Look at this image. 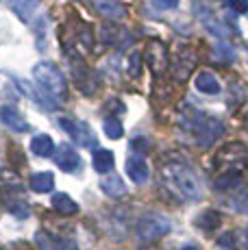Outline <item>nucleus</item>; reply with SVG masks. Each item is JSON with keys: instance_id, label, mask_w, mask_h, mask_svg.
Masks as SVG:
<instances>
[{"instance_id": "1", "label": "nucleus", "mask_w": 248, "mask_h": 250, "mask_svg": "<svg viewBox=\"0 0 248 250\" xmlns=\"http://www.w3.org/2000/svg\"><path fill=\"white\" fill-rule=\"evenodd\" d=\"M164 181L170 185V189H174L176 194H181L187 200H198L203 196V183H200L198 174L181 161L168 163L164 167Z\"/></svg>"}, {"instance_id": "2", "label": "nucleus", "mask_w": 248, "mask_h": 250, "mask_svg": "<svg viewBox=\"0 0 248 250\" xmlns=\"http://www.w3.org/2000/svg\"><path fill=\"white\" fill-rule=\"evenodd\" d=\"M33 76H35V81H37V87L44 89L46 94L52 96L55 100L63 103V98H65V76L55 63H50V61H40V63L33 68Z\"/></svg>"}, {"instance_id": "3", "label": "nucleus", "mask_w": 248, "mask_h": 250, "mask_svg": "<svg viewBox=\"0 0 248 250\" xmlns=\"http://www.w3.org/2000/svg\"><path fill=\"white\" fill-rule=\"evenodd\" d=\"M218 166L222 174H240L248 163V150L242 142H231L218 152Z\"/></svg>"}, {"instance_id": "4", "label": "nucleus", "mask_w": 248, "mask_h": 250, "mask_svg": "<svg viewBox=\"0 0 248 250\" xmlns=\"http://www.w3.org/2000/svg\"><path fill=\"white\" fill-rule=\"evenodd\" d=\"M168 233H170V220L161 213H146L137 222V237L146 244L157 242V239H161Z\"/></svg>"}, {"instance_id": "5", "label": "nucleus", "mask_w": 248, "mask_h": 250, "mask_svg": "<svg viewBox=\"0 0 248 250\" xmlns=\"http://www.w3.org/2000/svg\"><path fill=\"white\" fill-rule=\"evenodd\" d=\"M59 126L72 137V142H76L79 146L83 148H94L98 142L96 133L92 131L87 122H81V120H74V118H61L59 120Z\"/></svg>"}, {"instance_id": "6", "label": "nucleus", "mask_w": 248, "mask_h": 250, "mask_svg": "<svg viewBox=\"0 0 248 250\" xmlns=\"http://www.w3.org/2000/svg\"><path fill=\"white\" fill-rule=\"evenodd\" d=\"M70 70H72V79H74L76 87L83 91L85 96L96 94V89L100 87V83H98L96 72L89 68V65H85L81 59H74V57H72V59H70Z\"/></svg>"}, {"instance_id": "7", "label": "nucleus", "mask_w": 248, "mask_h": 250, "mask_svg": "<svg viewBox=\"0 0 248 250\" xmlns=\"http://www.w3.org/2000/svg\"><path fill=\"white\" fill-rule=\"evenodd\" d=\"M146 65H148L155 76H164L168 72L170 61H168V48H165L164 42L152 40L146 46Z\"/></svg>"}, {"instance_id": "8", "label": "nucleus", "mask_w": 248, "mask_h": 250, "mask_svg": "<svg viewBox=\"0 0 248 250\" xmlns=\"http://www.w3.org/2000/svg\"><path fill=\"white\" fill-rule=\"evenodd\" d=\"M194 65H196V50L189 46H181L179 52H176V57H174V63H172L176 81L187 79L189 72L194 70Z\"/></svg>"}, {"instance_id": "9", "label": "nucleus", "mask_w": 248, "mask_h": 250, "mask_svg": "<svg viewBox=\"0 0 248 250\" xmlns=\"http://www.w3.org/2000/svg\"><path fill=\"white\" fill-rule=\"evenodd\" d=\"M220 133H222V122H220V120H216V118H203V120H198L196 135H198V144L203 148L211 146V144L218 139Z\"/></svg>"}, {"instance_id": "10", "label": "nucleus", "mask_w": 248, "mask_h": 250, "mask_svg": "<svg viewBox=\"0 0 248 250\" xmlns=\"http://www.w3.org/2000/svg\"><path fill=\"white\" fill-rule=\"evenodd\" d=\"M55 163L63 172H76L81 167V157L70 144H61L55 152Z\"/></svg>"}, {"instance_id": "11", "label": "nucleus", "mask_w": 248, "mask_h": 250, "mask_svg": "<svg viewBox=\"0 0 248 250\" xmlns=\"http://www.w3.org/2000/svg\"><path fill=\"white\" fill-rule=\"evenodd\" d=\"M92 4L96 7V11L107 20H122L126 16V7L122 0H92Z\"/></svg>"}, {"instance_id": "12", "label": "nucleus", "mask_w": 248, "mask_h": 250, "mask_svg": "<svg viewBox=\"0 0 248 250\" xmlns=\"http://www.w3.org/2000/svg\"><path fill=\"white\" fill-rule=\"evenodd\" d=\"M0 122H2L7 128L16 131V133H26L28 131V122L13 107H0Z\"/></svg>"}, {"instance_id": "13", "label": "nucleus", "mask_w": 248, "mask_h": 250, "mask_svg": "<svg viewBox=\"0 0 248 250\" xmlns=\"http://www.w3.org/2000/svg\"><path fill=\"white\" fill-rule=\"evenodd\" d=\"M37 244H40L41 250H76V246L70 239H63V237H57L52 233H37Z\"/></svg>"}, {"instance_id": "14", "label": "nucleus", "mask_w": 248, "mask_h": 250, "mask_svg": "<svg viewBox=\"0 0 248 250\" xmlns=\"http://www.w3.org/2000/svg\"><path fill=\"white\" fill-rule=\"evenodd\" d=\"M126 174L133 183H146V179H148V163L142 157H131L126 161Z\"/></svg>"}, {"instance_id": "15", "label": "nucleus", "mask_w": 248, "mask_h": 250, "mask_svg": "<svg viewBox=\"0 0 248 250\" xmlns=\"http://www.w3.org/2000/svg\"><path fill=\"white\" fill-rule=\"evenodd\" d=\"M94 170L98 172V174H109V172L113 170V166H116V159H113V152L107 150V148H96L94 150Z\"/></svg>"}, {"instance_id": "16", "label": "nucleus", "mask_w": 248, "mask_h": 250, "mask_svg": "<svg viewBox=\"0 0 248 250\" xmlns=\"http://www.w3.org/2000/svg\"><path fill=\"white\" fill-rule=\"evenodd\" d=\"M100 189H103L107 196H111V198H120V196L126 194V187H124V183L118 174H111V176L100 181Z\"/></svg>"}, {"instance_id": "17", "label": "nucleus", "mask_w": 248, "mask_h": 250, "mask_svg": "<svg viewBox=\"0 0 248 250\" xmlns=\"http://www.w3.org/2000/svg\"><path fill=\"white\" fill-rule=\"evenodd\" d=\"M31 152L37 157H50L55 152V142L50 135H35L31 142Z\"/></svg>"}, {"instance_id": "18", "label": "nucleus", "mask_w": 248, "mask_h": 250, "mask_svg": "<svg viewBox=\"0 0 248 250\" xmlns=\"http://www.w3.org/2000/svg\"><path fill=\"white\" fill-rule=\"evenodd\" d=\"M55 187V176L50 172H37V174L31 176V189L35 194H46V191H52Z\"/></svg>"}, {"instance_id": "19", "label": "nucleus", "mask_w": 248, "mask_h": 250, "mask_svg": "<svg viewBox=\"0 0 248 250\" xmlns=\"http://www.w3.org/2000/svg\"><path fill=\"white\" fill-rule=\"evenodd\" d=\"M196 89L203 91V94H218L220 91V83L218 79L211 74V72H198L196 76Z\"/></svg>"}, {"instance_id": "20", "label": "nucleus", "mask_w": 248, "mask_h": 250, "mask_svg": "<svg viewBox=\"0 0 248 250\" xmlns=\"http://www.w3.org/2000/svg\"><path fill=\"white\" fill-rule=\"evenodd\" d=\"M52 209H55L57 213L74 215L76 211H79V205H76L68 194H55V196H52Z\"/></svg>"}, {"instance_id": "21", "label": "nucleus", "mask_w": 248, "mask_h": 250, "mask_svg": "<svg viewBox=\"0 0 248 250\" xmlns=\"http://www.w3.org/2000/svg\"><path fill=\"white\" fill-rule=\"evenodd\" d=\"M9 4H11L13 13H18V18L24 22H28V18L37 9V0H9Z\"/></svg>"}, {"instance_id": "22", "label": "nucleus", "mask_w": 248, "mask_h": 250, "mask_svg": "<svg viewBox=\"0 0 248 250\" xmlns=\"http://www.w3.org/2000/svg\"><path fill=\"white\" fill-rule=\"evenodd\" d=\"M196 227L203 230H213L216 227H220V213L213 209H207L196 218Z\"/></svg>"}, {"instance_id": "23", "label": "nucleus", "mask_w": 248, "mask_h": 250, "mask_svg": "<svg viewBox=\"0 0 248 250\" xmlns=\"http://www.w3.org/2000/svg\"><path fill=\"white\" fill-rule=\"evenodd\" d=\"M200 20H203V24L209 28V33H213L216 37H227L228 31L222 26V22H218L216 18L211 16V11L209 9H203V13H200Z\"/></svg>"}, {"instance_id": "24", "label": "nucleus", "mask_w": 248, "mask_h": 250, "mask_svg": "<svg viewBox=\"0 0 248 250\" xmlns=\"http://www.w3.org/2000/svg\"><path fill=\"white\" fill-rule=\"evenodd\" d=\"M103 131H104V135H107L109 139H120L124 135V126H122V122L118 118H107L104 120Z\"/></svg>"}, {"instance_id": "25", "label": "nucleus", "mask_w": 248, "mask_h": 250, "mask_svg": "<svg viewBox=\"0 0 248 250\" xmlns=\"http://www.w3.org/2000/svg\"><path fill=\"white\" fill-rule=\"evenodd\" d=\"M233 209L240 213H248V187H240L233 196Z\"/></svg>"}, {"instance_id": "26", "label": "nucleus", "mask_w": 248, "mask_h": 250, "mask_svg": "<svg viewBox=\"0 0 248 250\" xmlns=\"http://www.w3.org/2000/svg\"><path fill=\"white\" fill-rule=\"evenodd\" d=\"M240 183V174H220V179L216 181L218 189H233Z\"/></svg>"}, {"instance_id": "27", "label": "nucleus", "mask_w": 248, "mask_h": 250, "mask_svg": "<svg viewBox=\"0 0 248 250\" xmlns=\"http://www.w3.org/2000/svg\"><path fill=\"white\" fill-rule=\"evenodd\" d=\"M213 55H216V59H220V61H233L235 59V52H233L231 46H216L213 48Z\"/></svg>"}, {"instance_id": "28", "label": "nucleus", "mask_w": 248, "mask_h": 250, "mask_svg": "<svg viewBox=\"0 0 248 250\" xmlns=\"http://www.w3.org/2000/svg\"><path fill=\"white\" fill-rule=\"evenodd\" d=\"M228 7L235 13H246L248 11V0H228Z\"/></svg>"}, {"instance_id": "29", "label": "nucleus", "mask_w": 248, "mask_h": 250, "mask_svg": "<svg viewBox=\"0 0 248 250\" xmlns=\"http://www.w3.org/2000/svg\"><path fill=\"white\" fill-rule=\"evenodd\" d=\"M152 2L161 9H174L176 4H179V0H152Z\"/></svg>"}, {"instance_id": "30", "label": "nucleus", "mask_w": 248, "mask_h": 250, "mask_svg": "<svg viewBox=\"0 0 248 250\" xmlns=\"http://www.w3.org/2000/svg\"><path fill=\"white\" fill-rule=\"evenodd\" d=\"M137 63H140V55H133L131 57V74L133 76L140 74V70H137Z\"/></svg>"}, {"instance_id": "31", "label": "nucleus", "mask_w": 248, "mask_h": 250, "mask_svg": "<svg viewBox=\"0 0 248 250\" xmlns=\"http://www.w3.org/2000/svg\"><path fill=\"white\" fill-rule=\"evenodd\" d=\"M181 250H198L196 246H185V248H181Z\"/></svg>"}]
</instances>
